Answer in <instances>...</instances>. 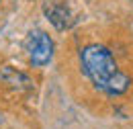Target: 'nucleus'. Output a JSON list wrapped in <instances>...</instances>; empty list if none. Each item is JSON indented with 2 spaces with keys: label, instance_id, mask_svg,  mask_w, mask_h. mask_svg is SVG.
Wrapping results in <instances>:
<instances>
[{
  "label": "nucleus",
  "instance_id": "obj_1",
  "mask_svg": "<svg viewBox=\"0 0 133 129\" xmlns=\"http://www.w3.org/2000/svg\"><path fill=\"white\" fill-rule=\"evenodd\" d=\"M76 64L82 78L111 100L127 98L133 90L131 49L102 37L76 35Z\"/></svg>",
  "mask_w": 133,
  "mask_h": 129
},
{
  "label": "nucleus",
  "instance_id": "obj_2",
  "mask_svg": "<svg viewBox=\"0 0 133 129\" xmlns=\"http://www.w3.org/2000/svg\"><path fill=\"white\" fill-rule=\"evenodd\" d=\"M25 51H27V57L33 68H43L53 57V41L45 31L35 29L25 39Z\"/></svg>",
  "mask_w": 133,
  "mask_h": 129
},
{
  "label": "nucleus",
  "instance_id": "obj_3",
  "mask_svg": "<svg viewBox=\"0 0 133 129\" xmlns=\"http://www.w3.org/2000/svg\"><path fill=\"white\" fill-rule=\"evenodd\" d=\"M43 12L47 16V21L57 31H68L72 27V23H74L70 8H68L64 2H57V0H47L45 6H43Z\"/></svg>",
  "mask_w": 133,
  "mask_h": 129
},
{
  "label": "nucleus",
  "instance_id": "obj_4",
  "mask_svg": "<svg viewBox=\"0 0 133 129\" xmlns=\"http://www.w3.org/2000/svg\"><path fill=\"white\" fill-rule=\"evenodd\" d=\"M0 80L4 82L6 86H12L17 90H29V88H33V82L29 80V76L23 74V72H18V70H15V68H4L0 72Z\"/></svg>",
  "mask_w": 133,
  "mask_h": 129
},
{
  "label": "nucleus",
  "instance_id": "obj_5",
  "mask_svg": "<svg viewBox=\"0 0 133 129\" xmlns=\"http://www.w3.org/2000/svg\"><path fill=\"white\" fill-rule=\"evenodd\" d=\"M0 123H2V115H0Z\"/></svg>",
  "mask_w": 133,
  "mask_h": 129
}]
</instances>
